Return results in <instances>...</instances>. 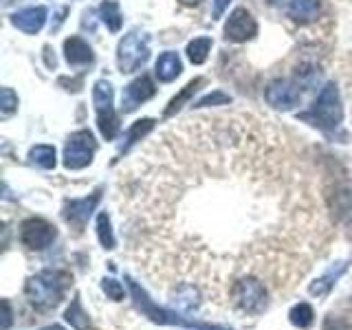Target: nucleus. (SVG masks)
<instances>
[{
  "label": "nucleus",
  "instance_id": "f257e3e1",
  "mask_svg": "<svg viewBox=\"0 0 352 330\" xmlns=\"http://www.w3.org/2000/svg\"><path fill=\"white\" fill-rule=\"evenodd\" d=\"M69 284H71V275L66 271L47 269L27 282L25 293H27V300L33 308H38V311H49V308H55L62 302L64 291L69 289Z\"/></svg>",
  "mask_w": 352,
  "mask_h": 330
},
{
  "label": "nucleus",
  "instance_id": "dca6fc26",
  "mask_svg": "<svg viewBox=\"0 0 352 330\" xmlns=\"http://www.w3.org/2000/svg\"><path fill=\"white\" fill-rule=\"evenodd\" d=\"M322 14V0H291L289 5V18L300 22H313Z\"/></svg>",
  "mask_w": 352,
  "mask_h": 330
},
{
  "label": "nucleus",
  "instance_id": "412c9836",
  "mask_svg": "<svg viewBox=\"0 0 352 330\" xmlns=\"http://www.w3.org/2000/svg\"><path fill=\"white\" fill-rule=\"evenodd\" d=\"M66 322H69L75 330H93L91 326V319H88V315L84 313V308L80 304V300H73L71 308L66 311Z\"/></svg>",
  "mask_w": 352,
  "mask_h": 330
},
{
  "label": "nucleus",
  "instance_id": "7ed1b4c3",
  "mask_svg": "<svg viewBox=\"0 0 352 330\" xmlns=\"http://www.w3.org/2000/svg\"><path fill=\"white\" fill-rule=\"evenodd\" d=\"M113 86L106 80H99L93 86V102H95V113H97V128L102 132L106 141H115L119 135V117L113 106Z\"/></svg>",
  "mask_w": 352,
  "mask_h": 330
},
{
  "label": "nucleus",
  "instance_id": "0eeeda50",
  "mask_svg": "<svg viewBox=\"0 0 352 330\" xmlns=\"http://www.w3.org/2000/svg\"><path fill=\"white\" fill-rule=\"evenodd\" d=\"M231 297H234V304L240 311L251 315L262 313L264 306H267V289L256 278H245L236 282L234 289H231Z\"/></svg>",
  "mask_w": 352,
  "mask_h": 330
},
{
  "label": "nucleus",
  "instance_id": "1a4fd4ad",
  "mask_svg": "<svg viewBox=\"0 0 352 330\" xmlns=\"http://www.w3.org/2000/svg\"><path fill=\"white\" fill-rule=\"evenodd\" d=\"M58 236L55 227L44 218H27L25 223L20 225V240L22 245L31 251H42L47 249L51 242Z\"/></svg>",
  "mask_w": 352,
  "mask_h": 330
},
{
  "label": "nucleus",
  "instance_id": "bb28decb",
  "mask_svg": "<svg viewBox=\"0 0 352 330\" xmlns=\"http://www.w3.org/2000/svg\"><path fill=\"white\" fill-rule=\"evenodd\" d=\"M18 108V95L11 91V88H3L0 91V110H3V115H11L14 110Z\"/></svg>",
  "mask_w": 352,
  "mask_h": 330
},
{
  "label": "nucleus",
  "instance_id": "7c9ffc66",
  "mask_svg": "<svg viewBox=\"0 0 352 330\" xmlns=\"http://www.w3.org/2000/svg\"><path fill=\"white\" fill-rule=\"evenodd\" d=\"M3 308H5V324H3V328H9V324H11V313H9V302H3Z\"/></svg>",
  "mask_w": 352,
  "mask_h": 330
},
{
  "label": "nucleus",
  "instance_id": "a878e982",
  "mask_svg": "<svg viewBox=\"0 0 352 330\" xmlns=\"http://www.w3.org/2000/svg\"><path fill=\"white\" fill-rule=\"evenodd\" d=\"M231 104V97L225 95L223 91H216V93H209L205 97H201L198 102L194 104V108H207V106H227Z\"/></svg>",
  "mask_w": 352,
  "mask_h": 330
},
{
  "label": "nucleus",
  "instance_id": "473e14b6",
  "mask_svg": "<svg viewBox=\"0 0 352 330\" xmlns=\"http://www.w3.org/2000/svg\"><path fill=\"white\" fill-rule=\"evenodd\" d=\"M269 3H271V5H278V3H282V0H269Z\"/></svg>",
  "mask_w": 352,
  "mask_h": 330
},
{
  "label": "nucleus",
  "instance_id": "c756f323",
  "mask_svg": "<svg viewBox=\"0 0 352 330\" xmlns=\"http://www.w3.org/2000/svg\"><path fill=\"white\" fill-rule=\"evenodd\" d=\"M324 330H348V326L341 322V319H337V317H328Z\"/></svg>",
  "mask_w": 352,
  "mask_h": 330
},
{
  "label": "nucleus",
  "instance_id": "ddd939ff",
  "mask_svg": "<svg viewBox=\"0 0 352 330\" xmlns=\"http://www.w3.org/2000/svg\"><path fill=\"white\" fill-rule=\"evenodd\" d=\"M47 14H49L47 7H27V9L16 11V14L11 16V22H14V27H18L20 31L33 36V33H38L44 27Z\"/></svg>",
  "mask_w": 352,
  "mask_h": 330
},
{
  "label": "nucleus",
  "instance_id": "39448f33",
  "mask_svg": "<svg viewBox=\"0 0 352 330\" xmlns=\"http://www.w3.org/2000/svg\"><path fill=\"white\" fill-rule=\"evenodd\" d=\"M130 286V293H132V300L139 306V311L143 315H148L152 322L157 324H176V326H183V328H196V330H227V328H218V326H205V324H196V322H187V319H181L179 315H174L170 311H163V308H157L152 304V300L146 295V291L139 289L137 282L128 280Z\"/></svg>",
  "mask_w": 352,
  "mask_h": 330
},
{
  "label": "nucleus",
  "instance_id": "2f4dec72",
  "mask_svg": "<svg viewBox=\"0 0 352 330\" xmlns=\"http://www.w3.org/2000/svg\"><path fill=\"white\" fill-rule=\"evenodd\" d=\"M181 3H183V5H198L201 0H181Z\"/></svg>",
  "mask_w": 352,
  "mask_h": 330
},
{
  "label": "nucleus",
  "instance_id": "b1692460",
  "mask_svg": "<svg viewBox=\"0 0 352 330\" xmlns=\"http://www.w3.org/2000/svg\"><path fill=\"white\" fill-rule=\"evenodd\" d=\"M97 236H99V242H102L106 249H115V236H113V227H110L108 214L97 216Z\"/></svg>",
  "mask_w": 352,
  "mask_h": 330
},
{
  "label": "nucleus",
  "instance_id": "423d86ee",
  "mask_svg": "<svg viewBox=\"0 0 352 330\" xmlns=\"http://www.w3.org/2000/svg\"><path fill=\"white\" fill-rule=\"evenodd\" d=\"M97 143L91 130H77L69 137L64 146V168L66 170H82L93 163Z\"/></svg>",
  "mask_w": 352,
  "mask_h": 330
},
{
  "label": "nucleus",
  "instance_id": "9b49d317",
  "mask_svg": "<svg viewBox=\"0 0 352 330\" xmlns=\"http://www.w3.org/2000/svg\"><path fill=\"white\" fill-rule=\"evenodd\" d=\"M99 201H102V192H95V194L86 196V198H77V201H66L64 212H62L64 220L69 225H73L77 231H82L86 227V223H88V218L93 216Z\"/></svg>",
  "mask_w": 352,
  "mask_h": 330
},
{
  "label": "nucleus",
  "instance_id": "f03ea898",
  "mask_svg": "<svg viewBox=\"0 0 352 330\" xmlns=\"http://www.w3.org/2000/svg\"><path fill=\"white\" fill-rule=\"evenodd\" d=\"M297 119H302L304 124L313 128H319L322 132H328V135L335 132L344 121V106H341L337 84H326L322 93L317 95L315 104L297 115Z\"/></svg>",
  "mask_w": 352,
  "mask_h": 330
},
{
  "label": "nucleus",
  "instance_id": "f3484780",
  "mask_svg": "<svg viewBox=\"0 0 352 330\" xmlns=\"http://www.w3.org/2000/svg\"><path fill=\"white\" fill-rule=\"evenodd\" d=\"M201 84H203V77H196V80H192V82L187 84V86L183 88V91H181L179 95H176V97L172 99V102L168 104V108L163 110V115H165V117H172V115L179 113V110L183 108V104H185V102H190L192 95L198 91V86H201Z\"/></svg>",
  "mask_w": 352,
  "mask_h": 330
},
{
  "label": "nucleus",
  "instance_id": "c85d7f7f",
  "mask_svg": "<svg viewBox=\"0 0 352 330\" xmlns=\"http://www.w3.org/2000/svg\"><path fill=\"white\" fill-rule=\"evenodd\" d=\"M229 3H231V0H214L212 18H214V20H218L220 16H223V14H225V9L229 7Z\"/></svg>",
  "mask_w": 352,
  "mask_h": 330
},
{
  "label": "nucleus",
  "instance_id": "6e6552de",
  "mask_svg": "<svg viewBox=\"0 0 352 330\" xmlns=\"http://www.w3.org/2000/svg\"><path fill=\"white\" fill-rule=\"evenodd\" d=\"M304 91L302 82L297 80H275L267 88H264V99L269 106L280 108V110H291L302 102Z\"/></svg>",
  "mask_w": 352,
  "mask_h": 330
},
{
  "label": "nucleus",
  "instance_id": "2eb2a0df",
  "mask_svg": "<svg viewBox=\"0 0 352 330\" xmlns=\"http://www.w3.org/2000/svg\"><path fill=\"white\" fill-rule=\"evenodd\" d=\"M183 71V64H181V58H179V53H174V51H165L159 55V60L157 64H154V73H157V77L161 82H174L176 77L181 75Z\"/></svg>",
  "mask_w": 352,
  "mask_h": 330
},
{
  "label": "nucleus",
  "instance_id": "20e7f679",
  "mask_svg": "<svg viewBox=\"0 0 352 330\" xmlns=\"http://www.w3.org/2000/svg\"><path fill=\"white\" fill-rule=\"evenodd\" d=\"M150 58L148 36L141 31H130L128 36L121 38L117 47V64L121 73H135Z\"/></svg>",
  "mask_w": 352,
  "mask_h": 330
},
{
  "label": "nucleus",
  "instance_id": "393cba45",
  "mask_svg": "<svg viewBox=\"0 0 352 330\" xmlns=\"http://www.w3.org/2000/svg\"><path fill=\"white\" fill-rule=\"evenodd\" d=\"M291 322H293V326H297V328H308L313 324V317H315V313H313V308L308 306V304H297V306H293V311H291Z\"/></svg>",
  "mask_w": 352,
  "mask_h": 330
},
{
  "label": "nucleus",
  "instance_id": "5701e85b",
  "mask_svg": "<svg viewBox=\"0 0 352 330\" xmlns=\"http://www.w3.org/2000/svg\"><path fill=\"white\" fill-rule=\"evenodd\" d=\"M346 269H348V264H346V262H341L337 271H335V269H330L322 280H317V284L311 286V293H313V295H326V293L330 291V286H333V280H337L339 275L344 273Z\"/></svg>",
  "mask_w": 352,
  "mask_h": 330
},
{
  "label": "nucleus",
  "instance_id": "f8f14e48",
  "mask_svg": "<svg viewBox=\"0 0 352 330\" xmlns=\"http://www.w3.org/2000/svg\"><path fill=\"white\" fill-rule=\"evenodd\" d=\"M154 93H157L154 82L148 75H141L126 86L124 95H121V108H124V113H132V110H137L141 104H146L148 99H152Z\"/></svg>",
  "mask_w": 352,
  "mask_h": 330
},
{
  "label": "nucleus",
  "instance_id": "4468645a",
  "mask_svg": "<svg viewBox=\"0 0 352 330\" xmlns=\"http://www.w3.org/2000/svg\"><path fill=\"white\" fill-rule=\"evenodd\" d=\"M64 58L71 66H84L93 62V49L80 38L71 36L69 40H64Z\"/></svg>",
  "mask_w": 352,
  "mask_h": 330
},
{
  "label": "nucleus",
  "instance_id": "cd10ccee",
  "mask_svg": "<svg viewBox=\"0 0 352 330\" xmlns=\"http://www.w3.org/2000/svg\"><path fill=\"white\" fill-rule=\"evenodd\" d=\"M102 289H104V293L110 297V300H115V302L124 300V286H121L119 282H115V280H104L102 282Z\"/></svg>",
  "mask_w": 352,
  "mask_h": 330
},
{
  "label": "nucleus",
  "instance_id": "4be33fe9",
  "mask_svg": "<svg viewBox=\"0 0 352 330\" xmlns=\"http://www.w3.org/2000/svg\"><path fill=\"white\" fill-rule=\"evenodd\" d=\"M152 128H154V119H150V117L135 121V124H132V128L128 130V137H126V146H124V150H121V152H128V148H130V146H135L137 141H141V139L146 137V135H148V132H150Z\"/></svg>",
  "mask_w": 352,
  "mask_h": 330
},
{
  "label": "nucleus",
  "instance_id": "aec40b11",
  "mask_svg": "<svg viewBox=\"0 0 352 330\" xmlns=\"http://www.w3.org/2000/svg\"><path fill=\"white\" fill-rule=\"evenodd\" d=\"M31 163H36L42 170H53L55 168V148L53 146H36L29 152Z\"/></svg>",
  "mask_w": 352,
  "mask_h": 330
},
{
  "label": "nucleus",
  "instance_id": "9d476101",
  "mask_svg": "<svg viewBox=\"0 0 352 330\" xmlns=\"http://www.w3.org/2000/svg\"><path fill=\"white\" fill-rule=\"evenodd\" d=\"M258 36V22L251 16V11L238 7L229 14L225 25V38L231 42H247Z\"/></svg>",
  "mask_w": 352,
  "mask_h": 330
},
{
  "label": "nucleus",
  "instance_id": "a211bd4d",
  "mask_svg": "<svg viewBox=\"0 0 352 330\" xmlns=\"http://www.w3.org/2000/svg\"><path fill=\"white\" fill-rule=\"evenodd\" d=\"M99 16H102L104 25L113 33H117L121 29V22H124V18H121L119 5L115 3V0H104V3L99 5Z\"/></svg>",
  "mask_w": 352,
  "mask_h": 330
},
{
  "label": "nucleus",
  "instance_id": "6ab92c4d",
  "mask_svg": "<svg viewBox=\"0 0 352 330\" xmlns=\"http://www.w3.org/2000/svg\"><path fill=\"white\" fill-rule=\"evenodd\" d=\"M212 51V38H194L187 44V58L192 64H203Z\"/></svg>",
  "mask_w": 352,
  "mask_h": 330
}]
</instances>
